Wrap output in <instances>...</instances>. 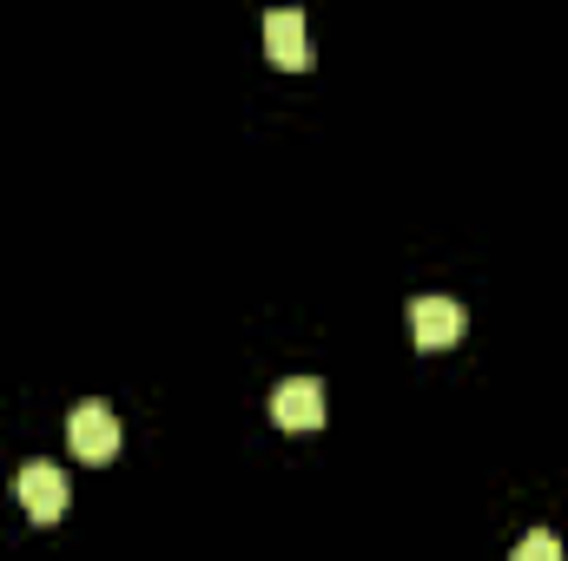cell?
I'll list each match as a JSON object with an SVG mask.
<instances>
[{"instance_id": "obj_2", "label": "cell", "mask_w": 568, "mask_h": 561, "mask_svg": "<svg viewBox=\"0 0 568 561\" xmlns=\"http://www.w3.org/2000/svg\"><path fill=\"white\" fill-rule=\"evenodd\" d=\"M13 496H20V509H27L40 529L67 516V476H60L53 462H27V469L13 476Z\"/></svg>"}, {"instance_id": "obj_6", "label": "cell", "mask_w": 568, "mask_h": 561, "mask_svg": "<svg viewBox=\"0 0 568 561\" xmlns=\"http://www.w3.org/2000/svg\"><path fill=\"white\" fill-rule=\"evenodd\" d=\"M516 561H568V555H562V542H556L549 529H536V536L516 542Z\"/></svg>"}, {"instance_id": "obj_1", "label": "cell", "mask_w": 568, "mask_h": 561, "mask_svg": "<svg viewBox=\"0 0 568 561\" xmlns=\"http://www.w3.org/2000/svg\"><path fill=\"white\" fill-rule=\"evenodd\" d=\"M67 442H73L80 462H113V456H120V422H113V410H106L100 397H93V404H73Z\"/></svg>"}, {"instance_id": "obj_3", "label": "cell", "mask_w": 568, "mask_h": 561, "mask_svg": "<svg viewBox=\"0 0 568 561\" xmlns=\"http://www.w3.org/2000/svg\"><path fill=\"white\" fill-rule=\"evenodd\" d=\"M272 422L278 429H317L324 422V384L317 377H291L272 390Z\"/></svg>"}, {"instance_id": "obj_5", "label": "cell", "mask_w": 568, "mask_h": 561, "mask_svg": "<svg viewBox=\"0 0 568 561\" xmlns=\"http://www.w3.org/2000/svg\"><path fill=\"white\" fill-rule=\"evenodd\" d=\"M265 53L278 60L284 73H304V67H311V47H304V13H297V7H272V13H265Z\"/></svg>"}, {"instance_id": "obj_4", "label": "cell", "mask_w": 568, "mask_h": 561, "mask_svg": "<svg viewBox=\"0 0 568 561\" xmlns=\"http://www.w3.org/2000/svg\"><path fill=\"white\" fill-rule=\"evenodd\" d=\"M410 337H417L424 350L456 344V337H463V304H456V297H417V304H410Z\"/></svg>"}]
</instances>
